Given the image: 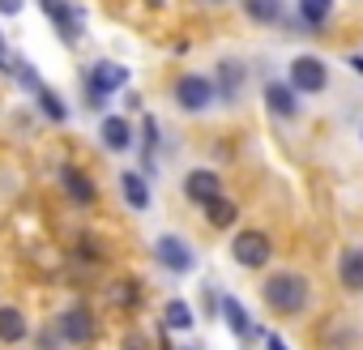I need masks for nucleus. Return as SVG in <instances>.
Masks as SVG:
<instances>
[{"label": "nucleus", "instance_id": "25", "mask_svg": "<svg viewBox=\"0 0 363 350\" xmlns=\"http://www.w3.org/2000/svg\"><path fill=\"white\" fill-rule=\"evenodd\" d=\"M124 350H145V341H141V337H128V341H124Z\"/></svg>", "mask_w": 363, "mask_h": 350}, {"label": "nucleus", "instance_id": "5", "mask_svg": "<svg viewBox=\"0 0 363 350\" xmlns=\"http://www.w3.org/2000/svg\"><path fill=\"white\" fill-rule=\"evenodd\" d=\"M124 81H128V69H124V64H116V60H99V64L90 69V90H86V98L99 103L103 94H116Z\"/></svg>", "mask_w": 363, "mask_h": 350}, {"label": "nucleus", "instance_id": "29", "mask_svg": "<svg viewBox=\"0 0 363 350\" xmlns=\"http://www.w3.org/2000/svg\"><path fill=\"white\" fill-rule=\"evenodd\" d=\"M210 5H223V0H210Z\"/></svg>", "mask_w": 363, "mask_h": 350}, {"label": "nucleus", "instance_id": "17", "mask_svg": "<svg viewBox=\"0 0 363 350\" xmlns=\"http://www.w3.org/2000/svg\"><path fill=\"white\" fill-rule=\"evenodd\" d=\"M22 337H26V316L18 307H0V341L18 346Z\"/></svg>", "mask_w": 363, "mask_h": 350}, {"label": "nucleus", "instance_id": "28", "mask_svg": "<svg viewBox=\"0 0 363 350\" xmlns=\"http://www.w3.org/2000/svg\"><path fill=\"white\" fill-rule=\"evenodd\" d=\"M150 5H162V0H150Z\"/></svg>", "mask_w": 363, "mask_h": 350}, {"label": "nucleus", "instance_id": "15", "mask_svg": "<svg viewBox=\"0 0 363 350\" xmlns=\"http://www.w3.org/2000/svg\"><path fill=\"white\" fill-rule=\"evenodd\" d=\"M120 193H124V201L133 205V210H145L150 205V188H145V180L137 171H124L120 175Z\"/></svg>", "mask_w": 363, "mask_h": 350}, {"label": "nucleus", "instance_id": "30", "mask_svg": "<svg viewBox=\"0 0 363 350\" xmlns=\"http://www.w3.org/2000/svg\"><path fill=\"white\" fill-rule=\"evenodd\" d=\"M184 350H193V346H184Z\"/></svg>", "mask_w": 363, "mask_h": 350}, {"label": "nucleus", "instance_id": "4", "mask_svg": "<svg viewBox=\"0 0 363 350\" xmlns=\"http://www.w3.org/2000/svg\"><path fill=\"white\" fill-rule=\"evenodd\" d=\"M291 86L303 90V94H320V90L329 86L325 60H316V56H295V60H291Z\"/></svg>", "mask_w": 363, "mask_h": 350}, {"label": "nucleus", "instance_id": "24", "mask_svg": "<svg viewBox=\"0 0 363 350\" xmlns=\"http://www.w3.org/2000/svg\"><path fill=\"white\" fill-rule=\"evenodd\" d=\"M0 69H18V60L5 52V39H0Z\"/></svg>", "mask_w": 363, "mask_h": 350}, {"label": "nucleus", "instance_id": "16", "mask_svg": "<svg viewBox=\"0 0 363 350\" xmlns=\"http://www.w3.org/2000/svg\"><path fill=\"white\" fill-rule=\"evenodd\" d=\"M244 13L257 26H274L282 18V0H244Z\"/></svg>", "mask_w": 363, "mask_h": 350}, {"label": "nucleus", "instance_id": "7", "mask_svg": "<svg viewBox=\"0 0 363 350\" xmlns=\"http://www.w3.org/2000/svg\"><path fill=\"white\" fill-rule=\"evenodd\" d=\"M184 193H189V201H197V205H210L214 197H223V180H218L214 171L197 166V171H189V175H184Z\"/></svg>", "mask_w": 363, "mask_h": 350}, {"label": "nucleus", "instance_id": "21", "mask_svg": "<svg viewBox=\"0 0 363 350\" xmlns=\"http://www.w3.org/2000/svg\"><path fill=\"white\" fill-rule=\"evenodd\" d=\"M162 320H167L171 329H193V307H189L184 299H171L167 312H162Z\"/></svg>", "mask_w": 363, "mask_h": 350}, {"label": "nucleus", "instance_id": "26", "mask_svg": "<svg viewBox=\"0 0 363 350\" xmlns=\"http://www.w3.org/2000/svg\"><path fill=\"white\" fill-rule=\"evenodd\" d=\"M269 350H291V346H286L282 337H269Z\"/></svg>", "mask_w": 363, "mask_h": 350}, {"label": "nucleus", "instance_id": "8", "mask_svg": "<svg viewBox=\"0 0 363 350\" xmlns=\"http://www.w3.org/2000/svg\"><path fill=\"white\" fill-rule=\"evenodd\" d=\"M265 107H269L278 120H295V115H299L295 86H291V81H269V86H265Z\"/></svg>", "mask_w": 363, "mask_h": 350}, {"label": "nucleus", "instance_id": "9", "mask_svg": "<svg viewBox=\"0 0 363 350\" xmlns=\"http://www.w3.org/2000/svg\"><path fill=\"white\" fill-rule=\"evenodd\" d=\"M43 13L52 18V26H60V35H65L69 43H77V35H82V18H77V9L69 5V0H43Z\"/></svg>", "mask_w": 363, "mask_h": 350}, {"label": "nucleus", "instance_id": "12", "mask_svg": "<svg viewBox=\"0 0 363 350\" xmlns=\"http://www.w3.org/2000/svg\"><path fill=\"white\" fill-rule=\"evenodd\" d=\"M337 278L346 290H363V248H346L337 261Z\"/></svg>", "mask_w": 363, "mask_h": 350}, {"label": "nucleus", "instance_id": "2", "mask_svg": "<svg viewBox=\"0 0 363 350\" xmlns=\"http://www.w3.org/2000/svg\"><path fill=\"white\" fill-rule=\"evenodd\" d=\"M231 256H235L244 269H261V265L274 256V244H269L265 231H240V235L231 239Z\"/></svg>", "mask_w": 363, "mask_h": 350}, {"label": "nucleus", "instance_id": "6", "mask_svg": "<svg viewBox=\"0 0 363 350\" xmlns=\"http://www.w3.org/2000/svg\"><path fill=\"white\" fill-rule=\"evenodd\" d=\"M154 256H158V265H167L171 273H189V269H193V252H189V244L179 239V235H162V239L154 244Z\"/></svg>", "mask_w": 363, "mask_h": 350}, {"label": "nucleus", "instance_id": "23", "mask_svg": "<svg viewBox=\"0 0 363 350\" xmlns=\"http://www.w3.org/2000/svg\"><path fill=\"white\" fill-rule=\"evenodd\" d=\"M0 13H5V18H13V13H22V0H0Z\"/></svg>", "mask_w": 363, "mask_h": 350}, {"label": "nucleus", "instance_id": "11", "mask_svg": "<svg viewBox=\"0 0 363 350\" xmlns=\"http://www.w3.org/2000/svg\"><path fill=\"white\" fill-rule=\"evenodd\" d=\"M60 184H65V193H69L77 205H90V201H94V184H90V175H82V171H77V166H69V162L60 166Z\"/></svg>", "mask_w": 363, "mask_h": 350}, {"label": "nucleus", "instance_id": "19", "mask_svg": "<svg viewBox=\"0 0 363 350\" xmlns=\"http://www.w3.org/2000/svg\"><path fill=\"white\" fill-rule=\"evenodd\" d=\"M206 218H210V227H231L235 218H240V210H235V201H227V197H214L210 205H206Z\"/></svg>", "mask_w": 363, "mask_h": 350}, {"label": "nucleus", "instance_id": "13", "mask_svg": "<svg viewBox=\"0 0 363 350\" xmlns=\"http://www.w3.org/2000/svg\"><path fill=\"white\" fill-rule=\"evenodd\" d=\"M103 145L116 149V154H124V149L133 145V128H128L124 115H107V120H103Z\"/></svg>", "mask_w": 363, "mask_h": 350}, {"label": "nucleus", "instance_id": "20", "mask_svg": "<svg viewBox=\"0 0 363 350\" xmlns=\"http://www.w3.org/2000/svg\"><path fill=\"white\" fill-rule=\"evenodd\" d=\"M333 13V0H299V18L303 26H325Z\"/></svg>", "mask_w": 363, "mask_h": 350}, {"label": "nucleus", "instance_id": "10", "mask_svg": "<svg viewBox=\"0 0 363 350\" xmlns=\"http://www.w3.org/2000/svg\"><path fill=\"white\" fill-rule=\"evenodd\" d=\"M60 333H65L69 341H77V346H86V341L94 337V316H90L86 307H69V312L60 316Z\"/></svg>", "mask_w": 363, "mask_h": 350}, {"label": "nucleus", "instance_id": "27", "mask_svg": "<svg viewBox=\"0 0 363 350\" xmlns=\"http://www.w3.org/2000/svg\"><path fill=\"white\" fill-rule=\"evenodd\" d=\"M350 69H354V73H363V56H354V60H350Z\"/></svg>", "mask_w": 363, "mask_h": 350}, {"label": "nucleus", "instance_id": "14", "mask_svg": "<svg viewBox=\"0 0 363 350\" xmlns=\"http://www.w3.org/2000/svg\"><path fill=\"white\" fill-rule=\"evenodd\" d=\"M223 320L231 324V333H235V337H252V316L244 312V303H240V299H231V295L223 299Z\"/></svg>", "mask_w": 363, "mask_h": 350}, {"label": "nucleus", "instance_id": "1", "mask_svg": "<svg viewBox=\"0 0 363 350\" xmlns=\"http://www.w3.org/2000/svg\"><path fill=\"white\" fill-rule=\"evenodd\" d=\"M265 303L278 316H299L308 307V278L303 273H274L265 282Z\"/></svg>", "mask_w": 363, "mask_h": 350}, {"label": "nucleus", "instance_id": "3", "mask_svg": "<svg viewBox=\"0 0 363 350\" xmlns=\"http://www.w3.org/2000/svg\"><path fill=\"white\" fill-rule=\"evenodd\" d=\"M214 94H218V86L210 77H201V73H189V77L175 81V103L184 111H206L214 103Z\"/></svg>", "mask_w": 363, "mask_h": 350}, {"label": "nucleus", "instance_id": "22", "mask_svg": "<svg viewBox=\"0 0 363 350\" xmlns=\"http://www.w3.org/2000/svg\"><path fill=\"white\" fill-rule=\"evenodd\" d=\"M39 107H43V111H48V120H56V124H60V120H69V111H65V103H60V98H56V94H52L48 86L39 90Z\"/></svg>", "mask_w": 363, "mask_h": 350}, {"label": "nucleus", "instance_id": "18", "mask_svg": "<svg viewBox=\"0 0 363 350\" xmlns=\"http://www.w3.org/2000/svg\"><path fill=\"white\" fill-rule=\"evenodd\" d=\"M240 86H244V64L240 60H223L218 64V90H223V98H235Z\"/></svg>", "mask_w": 363, "mask_h": 350}]
</instances>
